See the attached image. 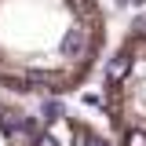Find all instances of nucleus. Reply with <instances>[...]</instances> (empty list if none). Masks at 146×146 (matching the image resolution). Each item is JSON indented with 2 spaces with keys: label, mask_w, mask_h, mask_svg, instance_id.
<instances>
[{
  "label": "nucleus",
  "mask_w": 146,
  "mask_h": 146,
  "mask_svg": "<svg viewBox=\"0 0 146 146\" xmlns=\"http://www.w3.org/2000/svg\"><path fill=\"white\" fill-rule=\"evenodd\" d=\"M26 128H29V121H22L11 95L0 91V146H22L26 143Z\"/></svg>",
  "instance_id": "4"
},
{
  "label": "nucleus",
  "mask_w": 146,
  "mask_h": 146,
  "mask_svg": "<svg viewBox=\"0 0 146 146\" xmlns=\"http://www.w3.org/2000/svg\"><path fill=\"white\" fill-rule=\"evenodd\" d=\"M22 146H121L106 131V124H95L73 110H55L26 128Z\"/></svg>",
  "instance_id": "3"
},
{
  "label": "nucleus",
  "mask_w": 146,
  "mask_h": 146,
  "mask_svg": "<svg viewBox=\"0 0 146 146\" xmlns=\"http://www.w3.org/2000/svg\"><path fill=\"white\" fill-rule=\"evenodd\" d=\"M110 48L102 0H0V91L62 99L88 84Z\"/></svg>",
  "instance_id": "1"
},
{
  "label": "nucleus",
  "mask_w": 146,
  "mask_h": 146,
  "mask_svg": "<svg viewBox=\"0 0 146 146\" xmlns=\"http://www.w3.org/2000/svg\"><path fill=\"white\" fill-rule=\"evenodd\" d=\"M99 106L121 146H146V15L131 18L102 58Z\"/></svg>",
  "instance_id": "2"
}]
</instances>
